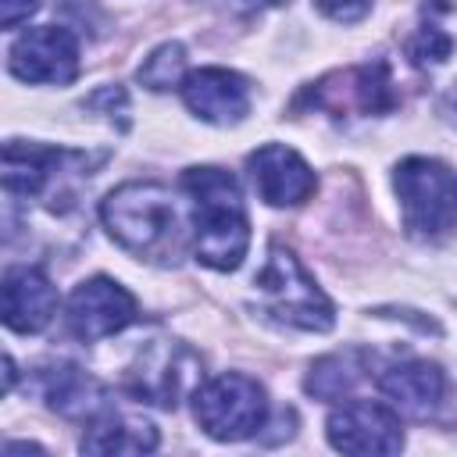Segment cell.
<instances>
[{"label": "cell", "instance_id": "5bb4252c", "mask_svg": "<svg viewBox=\"0 0 457 457\" xmlns=\"http://www.w3.org/2000/svg\"><path fill=\"white\" fill-rule=\"evenodd\" d=\"M79 157L82 154H75V150L11 139L4 146V189L18 193V196H39L50 189V182L61 175V168Z\"/></svg>", "mask_w": 457, "mask_h": 457}, {"label": "cell", "instance_id": "7c38bea8", "mask_svg": "<svg viewBox=\"0 0 457 457\" xmlns=\"http://www.w3.org/2000/svg\"><path fill=\"white\" fill-rule=\"evenodd\" d=\"M186 107L211 125H236L250 111V82L228 68H200L182 79Z\"/></svg>", "mask_w": 457, "mask_h": 457}, {"label": "cell", "instance_id": "603a6c76", "mask_svg": "<svg viewBox=\"0 0 457 457\" xmlns=\"http://www.w3.org/2000/svg\"><path fill=\"white\" fill-rule=\"evenodd\" d=\"M211 4H221L225 11H236V14H253L264 7H278L282 0H211Z\"/></svg>", "mask_w": 457, "mask_h": 457}, {"label": "cell", "instance_id": "d4e9b609", "mask_svg": "<svg viewBox=\"0 0 457 457\" xmlns=\"http://www.w3.org/2000/svg\"><path fill=\"white\" fill-rule=\"evenodd\" d=\"M4 453L7 457H14V453H43V446H36V443H7Z\"/></svg>", "mask_w": 457, "mask_h": 457}, {"label": "cell", "instance_id": "8992f818", "mask_svg": "<svg viewBox=\"0 0 457 457\" xmlns=\"http://www.w3.org/2000/svg\"><path fill=\"white\" fill-rule=\"evenodd\" d=\"M296 104H311V107L328 111L336 118L386 114L396 107V93H393V79H389L386 61H375V64H357V68H343V71L318 79L311 89H303V96Z\"/></svg>", "mask_w": 457, "mask_h": 457}, {"label": "cell", "instance_id": "8fae6325", "mask_svg": "<svg viewBox=\"0 0 457 457\" xmlns=\"http://www.w3.org/2000/svg\"><path fill=\"white\" fill-rule=\"evenodd\" d=\"M246 171H250V182H253L257 196L264 204H271V207H296L318 186L311 164L296 150H289L282 143L257 146L246 157Z\"/></svg>", "mask_w": 457, "mask_h": 457}, {"label": "cell", "instance_id": "52a82bcc", "mask_svg": "<svg viewBox=\"0 0 457 457\" xmlns=\"http://www.w3.org/2000/svg\"><path fill=\"white\" fill-rule=\"evenodd\" d=\"M200 375V357L175 339H150L132 368L125 371V386L132 396L157 403V407H179L182 393L193 386V378Z\"/></svg>", "mask_w": 457, "mask_h": 457}, {"label": "cell", "instance_id": "cb8c5ba5", "mask_svg": "<svg viewBox=\"0 0 457 457\" xmlns=\"http://www.w3.org/2000/svg\"><path fill=\"white\" fill-rule=\"evenodd\" d=\"M439 111H443V114H446V118L457 125V82H453V86L443 93V100H439Z\"/></svg>", "mask_w": 457, "mask_h": 457}, {"label": "cell", "instance_id": "9c48e42d", "mask_svg": "<svg viewBox=\"0 0 457 457\" xmlns=\"http://www.w3.org/2000/svg\"><path fill=\"white\" fill-rule=\"evenodd\" d=\"M64 318H68V328L82 343H96V339H107L136 321V300L114 278L93 275L71 289Z\"/></svg>", "mask_w": 457, "mask_h": 457}, {"label": "cell", "instance_id": "ba28073f", "mask_svg": "<svg viewBox=\"0 0 457 457\" xmlns=\"http://www.w3.org/2000/svg\"><path fill=\"white\" fill-rule=\"evenodd\" d=\"M7 68L21 82L64 86L79 75V43L61 25H39L14 39Z\"/></svg>", "mask_w": 457, "mask_h": 457}, {"label": "cell", "instance_id": "6da1fadb", "mask_svg": "<svg viewBox=\"0 0 457 457\" xmlns=\"http://www.w3.org/2000/svg\"><path fill=\"white\" fill-rule=\"evenodd\" d=\"M193 211V253L214 271H232L243 264L250 246V221L243 207L239 182L221 168H189L182 175Z\"/></svg>", "mask_w": 457, "mask_h": 457}, {"label": "cell", "instance_id": "e0dca14e", "mask_svg": "<svg viewBox=\"0 0 457 457\" xmlns=\"http://www.w3.org/2000/svg\"><path fill=\"white\" fill-rule=\"evenodd\" d=\"M157 446V428L150 421L118 414V411H100L89 418V428L82 436L86 453H146Z\"/></svg>", "mask_w": 457, "mask_h": 457}, {"label": "cell", "instance_id": "9a60e30c", "mask_svg": "<svg viewBox=\"0 0 457 457\" xmlns=\"http://www.w3.org/2000/svg\"><path fill=\"white\" fill-rule=\"evenodd\" d=\"M378 389L396 411H403L411 418H428L443 400L446 378H443L439 364H432V361H403V364H393L382 371Z\"/></svg>", "mask_w": 457, "mask_h": 457}, {"label": "cell", "instance_id": "2e32d148", "mask_svg": "<svg viewBox=\"0 0 457 457\" xmlns=\"http://www.w3.org/2000/svg\"><path fill=\"white\" fill-rule=\"evenodd\" d=\"M43 396L46 403L61 414V418H96L100 411L111 407L104 386L86 375L79 364H68V361H57L50 364L43 375Z\"/></svg>", "mask_w": 457, "mask_h": 457}, {"label": "cell", "instance_id": "277c9868", "mask_svg": "<svg viewBox=\"0 0 457 457\" xmlns=\"http://www.w3.org/2000/svg\"><path fill=\"white\" fill-rule=\"evenodd\" d=\"M403 228L414 239H443L457 225V175L436 157H407L393 175Z\"/></svg>", "mask_w": 457, "mask_h": 457}, {"label": "cell", "instance_id": "7402d4cb", "mask_svg": "<svg viewBox=\"0 0 457 457\" xmlns=\"http://www.w3.org/2000/svg\"><path fill=\"white\" fill-rule=\"evenodd\" d=\"M36 11V0H0V25L14 29L18 21H25Z\"/></svg>", "mask_w": 457, "mask_h": 457}, {"label": "cell", "instance_id": "3957f363", "mask_svg": "<svg viewBox=\"0 0 457 457\" xmlns=\"http://www.w3.org/2000/svg\"><path fill=\"white\" fill-rule=\"evenodd\" d=\"M253 286H257L261 307L286 325H296L307 332H328L336 321L328 296L318 289V282L307 275V268L293 257V250H286L278 243L268 246L264 268L253 275Z\"/></svg>", "mask_w": 457, "mask_h": 457}, {"label": "cell", "instance_id": "ffe728a7", "mask_svg": "<svg viewBox=\"0 0 457 457\" xmlns=\"http://www.w3.org/2000/svg\"><path fill=\"white\" fill-rule=\"evenodd\" d=\"M450 46H453V39H450L436 21H428V25H421V29L407 39V57H411L414 64H421V68H432V64H443V61H446Z\"/></svg>", "mask_w": 457, "mask_h": 457}, {"label": "cell", "instance_id": "4fadbf2b", "mask_svg": "<svg viewBox=\"0 0 457 457\" xmlns=\"http://www.w3.org/2000/svg\"><path fill=\"white\" fill-rule=\"evenodd\" d=\"M57 311V293L39 268L18 264L4 275V325L14 332H39Z\"/></svg>", "mask_w": 457, "mask_h": 457}, {"label": "cell", "instance_id": "44dd1931", "mask_svg": "<svg viewBox=\"0 0 457 457\" xmlns=\"http://www.w3.org/2000/svg\"><path fill=\"white\" fill-rule=\"evenodd\" d=\"M314 4L332 21H361L371 11V0H314Z\"/></svg>", "mask_w": 457, "mask_h": 457}, {"label": "cell", "instance_id": "ac0fdd59", "mask_svg": "<svg viewBox=\"0 0 457 457\" xmlns=\"http://www.w3.org/2000/svg\"><path fill=\"white\" fill-rule=\"evenodd\" d=\"M364 350L350 346V350H336L328 357H318L303 378V389L318 400H339L346 396L361 378H364Z\"/></svg>", "mask_w": 457, "mask_h": 457}, {"label": "cell", "instance_id": "30bf717a", "mask_svg": "<svg viewBox=\"0 0 457 457\" xmlns=\"http://www.w3.org/2000/svg\"><path fill=\"white\" fill-rule=\"evenodd\" d=\"M328 443L343 453H396L403 428L396 411L371 400H350L328 414Z\"/></svg>", "mask_w": 457, "mask_h": 457}, {"label": "cell", "instance_id": "5b68a950", "mask_svg": "<svg viewBox=\"0 0 457 457\" xmlns=\"http://www.w3.org/2000/svg\"><path fill=\"white\" fill-rule=\"evenodd\" d=\"M193 414H196V425L211 439L236 443V439L261 432V425L268 418V396L257 378H250L243 371H225V375L196 386Z\"/></svg>", "mask_w": 457, "mask_h": 457}, {"label": "cell", "instance_id": "7a4b0ae2", "mask_svg": "<svg viewBox=\"0 0 457 457\" xmlns=\"http://www.w3.org/2000/svg\"><path fill=\"white\" fill-rule=\"evenodd\" d=\"M100 218L107 232L136 257L175 264L182 253V221L171 193L161 182H125L107 193L100 204Z\"/></svg>", "mask_w": 457, "mask_h": 457}, {"label": "cell", "instance_id": "d6986e66", "mask_svg": "<svg viewBox=\"0 0 457 457\" xmlns=\"http://www.w3.org/2000/svg\"><path fill=\"white\" fill-rule=\"evenodd\" d=\"M182 71H186V50L179 43H161L139 68V82L146 89H171L182 82Z\"/></svg>", "mask_w": 457, "mask_h": 457}]
</instances>
